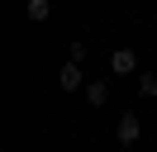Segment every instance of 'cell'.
Listing matches in <instances>:
<instances>
[{
    "mask_svg": "<svg viewBox=\"0 0 157 152\" xmlns=\"http://www.w3.org/2000/svg\"><path fill=\"white\" fill-rule=\"evenodd\" d=\"M114 138L124 142V147H133V142L143 138V119H138V114H119V128H114Z\"/></svg>",
    "mask_w": 157,
    "mask_h": 152,
    "instance_id": "cell-1",
    "label": "cell"
},
{
    "mask_svg": "<svg viewBox=\"0 0 157 152\" xmlns=\"http://www.w3.org/2000/svg\"><path fill=\"white\" fill-rule=\"evenodd\" d=\"M109 71H114V76H128V71H138V57L128 52V48H119V52L109 57Z\"/></svg>",
    "mask_w": 157,
    "mask_h": 152,
    "instance_id": "cell-2",
    "label": "cell"
},
{
    "mask_svg": "<svg viewBox=\"0 0 157 152\" xmlns=\"http://www.w3.org/2000/svg\"><path fill=\"white\" fill-rule=\"evenodd\" d=\"M81 81H86V76H81L76 62H67V66L57 71V86H62V90H81Z\"/></svg>",
    "mask_w": 157,
    "mask_h": 152,
    "instance_id": "cell-3",
    "label": "cell"
},
{
    "mask_svg": "<svg viewBox=\"0 0 157 152\" xmlns=\"http://www.w3.org/2000/svg\"><path fill=\"white\" fill-rule=\"evenodd\" d=\"M86 100H90V104H105V100H109V81H90V86H86Z\"/></svg>",
    "mask_w": 157,
    "mask_h": 152,
    "instance_id": "cell-4",
    "label": "cell"
},
{
    "mask_svg": "<svg viewBox=\"0 0 157 152\" xmlns=\"http://www.w3.org/2000/svg\"><path fill=\"white\" fill-rule=\"evenodd\" d=\"M48 14H52L48 0H29V19H33V24H48Z\"/></svg>",
    "mask_w": 157,
    "mask_h": 152,
    "instance_id": "cell-5",
    "label": "cell"
},
{
    "mask_svg": "<svg viewBox=\"0 0 157 152\" xmlns=\"http://www.w3.org/2000/svg\"><path fill=\"white\" fill-rule=\"evenodd\" d=\"M138 86H143V95L152 100V95H157V71H143V76H138Z\"/></svg>",
    "mask_w": 157,
    "mask_h": 152,
    "instance_id": "cell-6",
    "label": "cell"
},
{
    "mask_svg": "<svg viewBox=\"0 0 157 152\" xmlns=\"http://www.w3.org/2000/svg\"><path fill=\"white\" fill-rule=\"evenodd\" d=\"M67 62H76V66L86 62V43H71V48H67Z\"/></svg>",
    "mask_w": 157,
    "mask_h": 152,
    "instance_id": "cell-7",
    "label": "cell"
}]
</instances>
